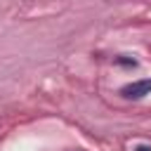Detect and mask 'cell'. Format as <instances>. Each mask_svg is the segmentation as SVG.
I'll return each instance as SVG.
<instances>
[{
    "label": "cell",
    "mask_w": 151,
    "mask_h": 151,
    "mask_svg": "<svg viewBox=\"0 0 151 151\" xmlns=\"http://www.w3.org/2000/svg\"><path fill=\"white\" fill-rule=\"evenodd\" d=\"M134 151H151V146H144V144H142V146H137Z\"/></svg>",
    "instance_id": "2"
},
{
    "label": "cell",
    "mask_w": 151,
    "mask_h": 151,
    "mask_svg": "<svg viewBox=\"0 0 151 151\" xmlns=\"http://www.w3.org/2000/svg\"><path fill=\"white\" fill-rule=\"evenodd\" d=\"M149 92H151V80H137V83H130L120 90V94L127 97V99H139Z\"/></svg>",
    "instance_id": "1"
}]
</instances>
